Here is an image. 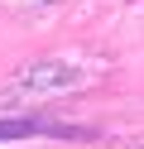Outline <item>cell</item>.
<instances>
[{"label":"cell","instance_id":"cell-1","mask_svg":"<svg viewBox=\"0 0 144 149\" xmlns=\"http://www.w3.org/2000/svg\"><path fill=\"white\" fill-rule=\"evenodd\" d=\"M34 135H63V139H72L77 130L53 125V120H38V116H0V144H5V139H34Z\"/></svg>","mask_w":144,"mask_h":149}]
</instances>
